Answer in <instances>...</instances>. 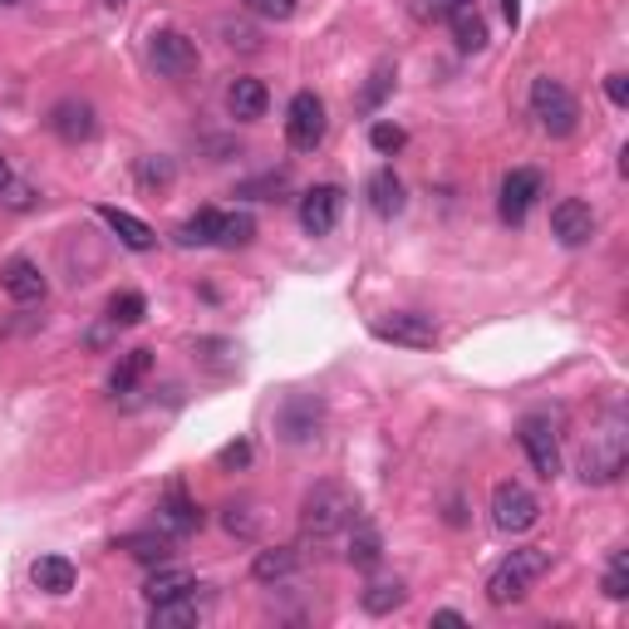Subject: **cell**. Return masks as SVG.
Masks as SVG:
<instances>
[{"label": "cell", "instance_id": "1", "mask_svg": "<svg viewBox=\"0 0 629 629\" xmlns=\"http://www.w3.org/2000/svg\"><path fill=\"white\" fill-rule=\"evenodd\" d=\"M354 517H359V497H354L344 482H320V487H310L300 501V536L334 541L340 531H349Z\"/></svg>", "mask_w": 629, "mask_h": 629}, {"label": "cell", "instance_id": "2", "mask_svg": "<svg viewBox=\"0 0 629 629\" xmlns=\"http://www.w3.org/2000/svg\"><path fill=\"white\" fill-rule=\"evenodd\" d=\"M625 458H629V423L619 408H609L605 423L590 432L585 452H580V477H585L590 487H609V482L625 472Z\"/></svg>", "mask_w": 629, "mask_h": 629}, {"label": "cell", "instance_id": "3", "mask_svg": "<svg viewBox=\"0 0 629 629\" xmlns=\"http://www.w3.org/2000/svg\"><path fill=\"white\" fill-rule=\"evenodd\" d=\"M546 570H550V550H541V546L511 550V556L487 575V600L491 605H517V600H526V590L536 585Z\"/></svg>", "mask_w": 629, "mask_h": 629}, {"label": "cell", "instance_id": "4", "mask_svg": "<svg viewBox=\"0 0 629 629\" xmlns=\"http://www.w3.org/2000/svg\"><path fill=\"white\" fill-rule=\"evenodd\" d=\"M531 114L541 118V128H546L550 138H570V133H575V123H580L575 94H570L560 79H550V74L531 79Z\"/></svg>", "mask_w": 629, "mask_h": 629}, {"label": "cell", "instance_id": "5", "mask_svg": "<svg viewBox=\"0 0 629 629\" xmlns=\"http://www.w3.org/2000/svg\"><path fill=\"white\" fill-rule=\"evenodd\" d=\"M324 128H330L324 98L314 94V88H300V94L290 98V108H285V143H290L295 153H314V147L324 143Z\"/></svg>", "mask_w": 629, "mask_h": 629}, {"label": "cell", "instance_id": "6", "mask_svg": "<svg viewBox=\"0 0 629 629\" xmlns=\"http://www.w3.org/2000/svg\"><path fill=\"white\" fill-rule=\"evenodd\" d=\"M536 517H541V501L521 482H497L491 487V521H497V531L521 536V531L536 526Z\"/></svg>", "mask_w": 629, "mask_h": 629}, {"label": "cell", "instance_id": "7", "mask_svg": "<svg viewBox=\"0 0 629 629\" xmlns=\"http://www.w3.org/2000/svg\"><path fill=\"white\" fill-rule=\"evenodd\" d=\"M147 59H153L157 74H167V79H187V74H197V64H202L197 39L182 35V29H153V39H147Z\"/></svg>", "mask_w": 629, "mask_h": 629}, {"label": "cell", "instance_id": "8", "mask_svg": "<svg viewBox=\"0 0 629 629\" xmlns=\"http://www.w3.org/2000/svg\"><path fill=\"white\" fill-rule=\"evenodd\" d=\"M521 448H526L531 467H536L541 482H556L560 477V442H556V428H550V418H541V413H531V418H521Z\"/></svg>", "mask_w": 629, "mask_h": 629}, {"label": "cell", "instance_id": "9", "mask_svg": "<svg viewBox=\"0 0 629 629\" xmlns=\"http://www.w3.org/2000/svg\"><path fill=\"white\" fill-rule=\"evenodd\" d=\"M373 340L383 344H403V349H432L438 344V324L428 314H413V310H393L373 320Z\"/></svg>", "mask_w": 629, "mask_h": 629}, {"label": "cell", "instance_id": "10", "mask_svg": "<svg viewBox=\"0 0 629 629\" xmlns=\"http://www.w3.org/2000/svg\"><path fill=\"white\" fill-rule=\"evenodd\" d=\"M197 526H202V507L187 497L182 482H173V487L163 491V501H157V531L173 536V541H182V536H192Z\"/></svg>", "mask_w": 629, "mask_h": 629}, {"label": "cell", "instance_id": "11", "mask_svg": "<svg viewBox=\"0 0 629 629\" xmlns=\"http://www.w3.org/2000/svg\"><path fill=\"white\" fill-rule=\"evenodd\" d=\"M541 173L536 167H511L507 173V182H501V222H511V226H521L526 222V212L536 206V197H541Z\"/></svg>", "mask_w": 629, "mask_h": 629}, {"label": "cell", "instance_id": "12", "mask_svg": "<svg viewBox=\"0 0 629 629\" xmlns=\"http://www.w3.org/2000/svg\"><path fill=\"white\" fill-rule=\"evenodd\" d=\"M0 290H5L15 305H35V300H45L49 281L29 256H10V261L0 265Z\"/></svg>", "mask_w": 629, "mask_h": 629}, {"label": "cell", "instance_id": "13", "mask_svg": "<svg viewBox=\"0 0 629 629\" xmlns=\"http://www.w3.org/2000/svg\"><path fill=\"white\" fill-rule=\"evenodd\" d=\"M550 232H556L560 246H585L590 236H595V212H590V202H580V197L556 202L550 206Z\"/></svg>", "mask_w": 629, "mask_h": 629}, {"label": "cell", "instance_id": "14", "mask_svg": "<svg viewBox=\"0 0 629 629\" xmlns=\"http://www.w3.org/2000/svg\"><path fill=\"white\" fill-rule=\"evenodd\" d=\"M340 206H344V192L340 187H310V192L300 197V226L310 236H324V232H334V222H340Z\"/></svg>", "mask_w": 629, "mask_h": 629}, {"label": "cell", "instance_id": "15", "mask_svg": "<svg viewBox=\"0 0 629 629\" xmlns=\"http://www.w3.org/2000/svg\"><path fill=\"white\" fill-rule=\"evenodd\" d=\"M320 423H324V403L310 399V393H295V399H285L281 408V432L285 442H310L320 438Z\"/></svg>", "mask_w": 629, "mask_h": 629}, {"label": "cell", "instance_id": "16", "mask_svg": "<svg viewBox=\"0 0 629 629\" xmlns=\"http://www.w3.org/2000/svg\"><path fill=\"white\" fill-rule=\"evenodd\" d=\"M49 128H55L64 143H88V138L98 133V118L84 98H59V104L49 108Z\"/></svg>", "mask_w": 629, "mask_h": 629}, {"label": "cell", "instance_id": "17", "mask_svg": "<svg viewBox=\"0 0 629 629\" xmlns=\"http://www.w3.org/2000/svg\"><path fill=\"white\" fill-rule=\"evenodd\" d=\"M98 216L108 222V232L118 236V241L128 246V251H153V241H157V232L143 222V216H133V212H123V206H98Z\"/></svg>", "mask_w": 629, "mask_h": 629}, {"label": "cell", "instance_id": "18", "mask_svg": "<svg viewBox=\"0 0 629 629\" xmlns=\"http://www.w3.org/2000/svg\"><path fill=\"white\" fill-rule=\"evenodd\" d=\"M187 590H197L192 570L167 566V560L153 570V575L143 580V600H147V605H163V600H177V595H187Z\"/></svg>", "mask_w": 629, "mask_h": 629}, {"label": "cell", "instance_id": "19", "mask_svg": "<svg viewBox=\"0 0 629 629\" xmlns=\"http://www.w3.org/2000/svg\"><path fill=\"white\" fill-rule=\"evenodd\" d=\"M265 104H271V94H265L261 79H236V84L226 88V108H232V118H241V123L261 118Z\"/></svg>", "mask_w": 629, "mask_h": 629}, {"label": "cell", "instance_id": "20", "mask_svg": "<svg viewBox=\"0 0 629 629\" xmlns=\"http://www.w3.org/2000/svg\"><path fill=\"white\" fill-rule=\"evenodd\" d=\"M344 556H349V566L373 570V566H379V556H383V536L364 517H354L349 521V550H344Z\"/></svg>", "mask_w": 629, "mask_h": 629}, {"label": "cell", "instance_id": "21", "mask_svg": "<svg viewBox=\"0 0 629 629\" xmlns=\"http://www.w3.org/2000/svg\"><path fill=\"white\" fill-rule=\"evenodd\" d=\"M29 580H35L45 595H69V590H74V566H69L64 556H39L35 566H29Z\"/></svg>", "mask_w": 629, "mask_h": 629}, {"label": "cell", "instance_id": "22", "mask_svg": "<svg viewBox=\"0 0 629 629\" xmlns=\"http://www.w3.org/2000/svg\"><path fill=\"white\" fill-rule=\"evenodd\" d=\"M202 619V600L187 590V595L177 600H163V605H153V629H187Z\"/></svg>", "mask_w": 629, "mask_h": 629}, {"label": "cell", "instance_id": "23", "mask_svg": "<svg viewBox=\"0 0 629 629\" xmlns=\"http://www.w3.org/2000/svg\"><path fill=\"white\" fill-rule=\"evenodd\" d=\"M147 369H153V349H128L123 359L114 364V373H108V389H114V393H133L138 383L147 379Z\"/></svg>", "mask_w": 629, "mask_h": 629}, {"label": "cell", "instance_id": "24", "mask_svg": "<svg viewBox=\"0 0 629 629\" xmlns=\"http://www.w3.org/2000/svg\"><path fill=\"white\" fill-rule=\"evenodd\" d=\"M118 550H128V556L143 560V566H163V560L173 556V536H163V531H138V536L118 541Z\"/></svg>", "mask_w": 629, "mask_h": 629}, {"label": "cell", "instance_id": "25", "mask_svg": "<svg viewBox=\"0 0 629 629\" xmlns=\"http://www.w3.org/2000/svg\"><path fill=\"white\" fill-rule=\"evenodd\" d=\"M369 206L379 216H399L403 212V182L393 177V167H379V173L369 177Z\"/></svg>", "mask_w": 629, "mask_h": 629}, {"label": "cell", "instance_id": "26", "mask_svg": "<svg viewBox=\"0 0 629 629\" xmlns=\"http://www.w3.org/2000/svg\"><path fill=\"white\" fill-rule=\"evenodd\" d=\"M452 35H458V49H467V55H477V49H487V20L477 15V5H462L448 15Z\"/></svg>", "mask_w": 629, "mask_h": 629}, {"label": "cell", "instance_id": "27", "mask_svg": "<svg viewBox=\"0 0 629 629\" xmlns=\"http://www.w3.org/2000/svg\"><path fill=\"white\" fill-rule=\"evenodd\" d=\"M295 546H265V550H256V560H251V575L261 580V585H271V580H285L295 570Z\"/></svg>", "mask_w": 629, "mask_h": 629}, {"label": "cell", "instance_id": "28", "mask_svg": "<svg viewBox=\"0 0 629 629\" xmlns=\"http://www.w3.org/2000/svg\"><path fill=\"white\" fill-rule=\"evenodd\" d=\"M216 222H222V212L216 206H202V212H192L182 226L173 232L177 246H216Z\"/></svg>", "mask_w": 629, "mask_h": 629}, {"label": "cell", "instance_id": "29", "mask_svg": "<svg viewBox=\"0 0 629 629\" xmlns=\"http://www.w3.org/2000/svg\"><path fill=\"white\" fill-rule=\"evenodd\" d=\"M403 600H408V585H403V580H373V585L359 595V605L369 609V615H393Z\"/></svg>", "mask_w": 629, "mask_h": 629}, {"label": "cell", "instance_id": "30", "mask_svg": "<svg viewBox=\"0 0 629 629\" xmlns=\"http://www.w3.org/2000/svg\"><path fill=\"white\" fill-rule=\"evenodd\" d=\"M256 241V216L251 212H232L216 222V246H226V251H236V246H251Z\"/></svg>", "mask_w": 629, "mask_h": 629}, {"label": "cell", "instance_id": "31", "mask_svg": "<svg viewBox=\"0 0 629 629\" xmlns=\"http://www.w3.org/2000/svg\"><path fill=\"white\" fill-rule=\"evenodd\" d=\"M216 35L226 39V49H241V55H261L265 39L256 25H246V20H216Z\"/></svg>", "mask_w": 629, "mask_h": 629}, {"label": "cell", "instance_id": "32", "mask_svg": "<svg viewBox=\"0 0 629 629\" xmlns=\"http://www.w3.org/2000/svg\"><path fill=\"white\" fill-rule=\"evenodd\" d=\"M173 177H177L173 157H163V153L138 157V187H147V192H163V187H173Z\"/></svg>", "mask_w": 629, "mask_h": 629}, {"label": "cell", "instance_id": "33", "mask_svg": "<svg viewBox=\"0 0 629 629\" xmlns=\"http://www.w3.org/2000/svg\"><path fill=\"white\" fill-rule=\"evenodd\" d=\"M222 526L232 531V536L251 541L256 531H261V511H256V501H232V507L222 511Z\"/></svg>", "mask_w": 629, "mask_h": 629}, {"label": "cell", "instance_id": "34", "mask_svg": "<svg viewBox=\"0 0 629 629\" xmlns=\"http://www.w3.org/2000/svg\"><path fill=\"white\" fill-rule=\"evenodd\" d=\"M143 314H147V300L138 290H118L108 300V324H138Z\"/></svg>", "mask_w": 629, "mask_h": 629}, {"label": "cell", "instance_id": "35", "mask_svg": "<svg viewBox=\"0 0 629 629\" xmlns=\"http://www.w3.org/2000/svg\"><path fill=\"white\" fill-rule=\"evenodd\" d=\"M600 590H605L609 600L629 595V556L625 550H609V570H605V580H600Z\"/></svg>", "mask_w": 629, "mask_h": 629}, {"label": "cell", "instance_id": "36", "mask_svg": "<svg viewBox=\"0 0 629 629\" xmlns=\"http://www.w3.org/2000/svg\"><path fill=\"white\" fill-rule=\"evenodd\" d=\"M369 143H373V153H399V147L408 143V133H403L399 123H373L369 128Z\"/></svg>", "mask_w": 629, "mask_h": 629}, {"label": "cell", "instance_id": "37", "mask_svg": "<svg viewBox=\"0 0 629 629\" xmlns=\"http://www.w3.org/2000/svg\"><path fill=\"white\" fill-rule=\"evenodd\" d=\"M393 88V64H379L369 74V88H364V108H379V98Z\"/></svg>", "mask_w": 629, "mask_h": 629}, {"label": "cell", "instance_id": "38", "mask_svg": "<svg viewBox=\"0 0 629 629\" xmlns=\"http://www.w3.org/2000/svg\"><path fill=\"white\" fill-rule=\"evenodd\" d=\"M246 462H251V442H246V438L226 442V448L216 452V467H222V472H236V467H246Z\"/></svg>", "mask_w": 629, "mask_h": 629}, {"label": "cell", "instance_id": "39", "mask_svg": "<svg viewBox=\"0 0 629 629\" xmlns=\"http://www.w3.org/2000/svg\"><path fill=\"white\" fill-rule=\"evenodd\" d=\"M462 5H477V0H413V10H418L423 20H448L452 10H462Z\"/></svg>", "mask_w": 629, "mask_h": 629}, {"label": "cell", "instance_id": "40", "mask_svg": "<svg viewBox=\"0 0 629 629\" xmlns=\"http://www.w3.org/2000/svg\"><path fill=\"white\" fill-rule=\"evenodd\" d=\"M246 5H251L261 20H290L295 10H300V0H246Z\"/></svg>", "mask_w": 629, "mask_h": 629}, {"label": "cell", "instance_id": "41", "mask_svg": "<svg viewBox=\"0 0 629 629\" xmlns=\"http://www.w3.org/2000/svg\"><path fill=\"white\" fill-rule=\"evenodd\" d=\"M605 94L615 108H629V74H605Z\"/></svg>", "mask_w": 629, "mask_h": 629}, {"label": "cell", "instance_id": "42", "mask_svg": "<svg viewBox=\"0 0 629 629\" xmlns=\"http://www.w3.org/2000/svg\"><path fill=\"white\" fill-rule=\"evenodd\" d=\"M0 197H5L10 206H35V192H29V187H15V182H10V187H5V192H0Z\"/></svg>", "mask_w": 629, "mask_h": 629}, {"label": "cell", "instance_id": "43", "mask_svg": "<svg viewBox=\"0 0 629 629\" xmlns=\"http://www.w3.org/2000/svg\"><path fill=\"white\" fill-rule=\"evenodd\" d=\"M432 625H467V619H462L458 609H438V615H432Z\"/></svg>", "mask_w": 629, "mask_h": 629}, {"label": "cell", "instance_id": "44", "mask_svg": "<svg viewBox=\"0 0 629 629\" xmlns=\"http://www.w3.org/2000/svg\"><path fill=\"white\" fill-rule=\"evenodd\" d=\"M501 15H507V25H517V20H521V0H501Z\"/></svg>", "mask_w": 629, "mask_h": 629}, {"label": "cell", "instance_id": "45", "mask_svg": "<svg viewBox=\"0 0 629 629\" xmlns=\"http://www.w3.org/2000/svg\"><path fill=\"white\" fill-rule=\"evenodd\" d=\"M5 187H10V163L0 157V192H5Z\"/></svg>", "mask_w": 629, "mask_h": 629}, {"label": "cell", "instance_id": "46", "mask_svg": "<svg viewBox=\"0 0 629 629\" xmlns=\"http://www.w3.org/2000/svg\"><path fill=\"white\" fill-rule=\"evenodd\" d=\"M104 5H108V10H118V5H128V0H104Z\"/></svg>", "mask_w": 629, "mask_h": 629}, {"label": "cell", "instance_id": "47", "mask_svg": "<svg viewBox=\"0 0 629 629\" xmlns=\"http://www.w3.org/2000/svg\"><path fill=\"white\" fill-rule=\"evenodd\" d=\"M0 5H15V0H0Z\"/></svg>", "mask_w": 629, "mask_h": 629}]
</instances>
